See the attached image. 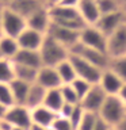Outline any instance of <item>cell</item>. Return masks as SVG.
<instances>
[{"instance_id": "cell-1", "label": "cell", "mask_w": 126, "mask_h": 130, "mask_svg": "<svg viewBox=\"0 0 126 130\" xmlns=\"http://www.w3.org/2000/svg\"><path fill=\"white\" fill-rule=\"evenodd\" d=\"M52 23L58 24L61 27L69 28L73 31H81L85 27V23L81 20L77 8L65 7V6H54L49 8Z\"/></svg>"}, {"instance_id": "cell-2", "label": "cell", "mask_w": 126, "mask_h": 130, "mask_svg": "<svg viewBox=\"0 0 126 130\" xmlns=\"http://www.w3.org/2000/svg\"><path fill=\"white\" fill-rule=\"evenodd\" d=\"M39 56L42 60V67H57L60 62L69 58V50L52 37L45 34L42 45L39 47Z\"/></svg>"}, {"instance_id": "cell-3", "label": "cell", "mask_w": 126, "mask_h": 130, "mask_svg": "<svg viewBox=\"0 0 126 130\" xmlns=\"http://www.w3.org/2000/svg\"><path fill=\"white\" fill-rule=\"evenodd\" d=\"M98 117L110 127H117L126 117V106L118 96H107L100 111L98 112Z\"/></svg>"}, {"instance_id": "cell-4", "label": "cell", "mask_w": 126, "mask_h": 130, "mask_svg": "<svg viewBox=\"0 0 126 130\" xmlns=\"http://www.w3.org/2000/svg\"><path fill=\"white\" fill-rule=\"evenodd\" d=\"M69 54H75L80 58L85 60L87 62H89L93 67H96L100 71H104V69L108 68L110 65V58L106 53L93 50L91 47H87L84 45H81L80 42H77L75 46H73L71 50H69Z\"/></svg>"}, {"instance_id": "cell-5", "label": "cell", "mask_w": 126, "mask_h": 130, "mask_svg": "<svg viewBox=\"0 0 126 130\" xmlns=\"http://www.w3.org/2000/svg\"><path fill=\"white\" fill-rule=\"evenodd\" d=\"M69 61H71L73 69L76 72V77L77 79H81L84 81H87L91 85H95L99 83L102 72L100 69H98L96 67H93L89 62H87L85 60L80 58L75 54H69Z\"/></svg>"}, {"instance_id": "cell-6", "label": "cell", "mask_w": 126, "mask_h": 130, "mask_svg": "<svg viewBox=\"0 0 126 130\" xmlns=\"http://www.w3.org/2000/svg\"><path fill=\"white\" fill-rule=\"evenodd\" d=\"M79 42L87 47H91L93 50L106 53L107 47V37L95 26H85L80 31ZM107 54V53H106Z\"/></svg>"}, {"instance_id": "cell-7", "label": "cell", "mask_w": 126, "mask_h": 130, "mask_svg": "<svg viewBox=\"0 0 126 130\" xmlns=\"http://www.w3.org/2000/svg\"><path fill=\"white\" fill-rule=\"evenodd\" d=\"M26 20L10 8L4 7L2 16V35H7L11 38H18V35L26 28Z\"/></svg>"}, {"instance_id": "cell-8", "label": "cell", "mask_w": 126, "mask_h": 130, "mask_svg": "<svg viewBox=\"0 0 126 130\" xmlns=\"http://www.w3.org/2000/svg\"><path fill=\"white\" fill-rule=\"evenodd\" d=\"M106 53L110 60L126 56V23L107 37Z\"/></svg>"}, {"instance_id": "cell-9", "label": "cell", "mask_w": 126, "mask_h": 130, "mask_svg": "<svg viewBox=\"0 0 126 130\" xmlns=\"http://www.w3.org/2000/svg\"><path fill=\"white\" fill-rule=\"evenodd\" d=\"M46 34L49 37H52L54 41H57L58 43H61L64 47H67L68 50H71V49L79 42L80 31H73V30H69V28L61 27L58 24L50 23Z\"/></svg>"}, {"instance_id": "cell-10", "label": "cell", "mask_w": 126, "mask_h": 130, "mask_svg": "<svg viewBox=\"0 0 126 130\" xmlns=\"http://www.w3.org/2000/svg\"><path fill=\"white\" fill-rule=\"evenodd\" d=\"M106 98H107V95L99 87V84H95L89 88L87 95L80 100V106L83 107L85 112H91V114H96L98 115V112L100 111L102 106L104 103Z\"/></svg>"}, {"instance_id": "cell-11", "label": "cell", "mask_w": 126, "mask_h": 130, "mask_svg": "<svg viewBox=\"0 0 126 130\" xmlns=\"http://www.w3.org/2000/svg\"><path fill=\"white\" fill-rule=\"evenodd\" d=\"M4 119H7L14 127L23 129V130H30L33 126L31 121V112L30 110L24 106H12L7 110Z\"/></svg>"}, {"instance_id": "cell-12", "label": "cell", "mask_w": 126, "mask_h": 130, "mask_svg": "<svg viewBox=\"0 0 126 130\" xmlns=\"http://www.w3.org/2000/svg\"><path fill=\"white\" fill-rule=\"evenodd\" d=\"M126 23V19L122 11H117L113 14H107V15H102L98 23L95 24V27H98L99 30L103 32L106 37H108L110 34H113L115 30H118L122 24Z\"/></svg>"}, {"instance_id": "cell-13", "label": "cell", "mask_w": 126, "mask_h": 130, "mask_svg": "<svg viewBox=\"0 0 126 130\" xmlns=\"http://www.w3.org/2000/svg\"><path fill=\"white\" fill-rule=\"evenodd\" d=\"M43 38H45V34L26 27L18 35L16 42H18V45H19V49H24V50H37L38 52L41 45H42Z\"/></svg>"}, {"instance_id": "cell-14", "label": "cell", "mask_w": 126, "mask_h": 130, "mask_svg": "<svg viewBox=\"0 0 126 130\" xmlns=\"http://www.w3.org/2000/svg\"><path fill=\"white\" fill-rule=\"evenodd\" d=\"M76 8L85 26H95L98 23L100 18V12L98 8L96 0H80Z\"/></svg>"}, {"instance_id": "cell-15", "label": "cell", "mask_w": 126, "mask_h": 130, "mask_svg": "<svg viewBox=\"0 0 126 130\" xmlns=\"http://www.w3.org/2000/svg\"><path fill=\"white\" fill-rule=\"evenodd\" d=\"M98 84H99V87L103 89L107 96H117L118 93H119L121 88L123 87L122 80L110 68L104 69V71L102 72L100 80Z\"/></svg>"}, {"instance_id": "cell-16", "label": "cell", "mask_w": 126, "mask_h": 130, "mask_svg": "<svg viewBox=\"0 0 126 130\" xmlns=\"http://www.w3.org/2000/svg\"><path fill=\"white\" fill-rule=\"evenodd\" d=\"M37 84H39L41 87L45 89H56L60 88L62 83L60 80V76L57 73L54 67H41L37 73Z\"/></svg>"}, {"instance_id": "cell-17", "label": "cell", "mask_w": 126, "mask_h": 130, "mask_svg": "<svg viewBox=\"0 0 126 130\" xmlns=\"http://www.w3.org/2000/svg\"><path fill=\"white\" fill-rule=\"evenodd\" d=\"M42 7H46V6L37 2V0H12L7 6V8H10L11 11H14L19 16H22L24 20H27L33 14H35Z\"/></svg>"}, {"instance_id": "cell-18", "label": "cell", "mask_w": 126, "mask_h": 130, "mask_svg": "<svg viewBox=\"0 0 126 130\" xmlns=\"http://www.w3.org/2000/svg\"><path fill=\"white\" fill-rule=\"evenodd\" d=\"M52 23L50 14H49V8L42 7L41 10H38L35 14H33L30 18L26 20V26L31 30H35L42 34H46L48 28Z\"/></svg>"}, {"instance_id": "cell-19", "label": "cell", "mask_w": 126, "mask_h": 130, "mask_svg": "<svg viewBox=\"0 0 126 130\" xmlns=\"http://www.w3.org/2000/svg\"><path fill=\"white\" fill-rule=\"evenodd\" d=\"M14 64L24 65V67H30L34 69H39L42 67V60H41L39 52L37 50H24V49H19L15 57L11 60Z\"/></svg>"}, {"instance_id": "cell-20", "label": "cell", "mask_w": 126, "mask_h": 130, "mask_svg": "<svg viewBox=\"0 0 126 130\" xmlns=\"http://www.w3.org/2000/svg\"><path fill=\"white\" fill-rule=\"evenodd\" d=\"M30 112H31L33 125H38V126H42V127H46V129H50L54 119L58 117L56 112L46 108L45 106H39V107H37L34 110H30Z\"/></svg>"}, {"instance_id": "cell-21", "label": "cell", "mask_w": 126, "mask_h": 130, "mask_svg": "<svg viewBox=\"0 0 126 130\" xmlns=\"http://www.w3.org/2000/svg\"><path fill=\"white\" fill-rule=\"evenodd\" d=\"M45 95H46V89L43 87H41L39 84H31L28 88V93L26 98V103L24 107H27L28 110H34L39 106H43V100H45Z\"/></svg>"}, {"instance_id": "cell-22", "label": "cell", "mask_w": 126, "mask_h": 130, "mask_svg": "<svg viewBox=\"0 0 126 130\" xmlns=\"http://www.w3.org/2000/svg\"><path fill=\"white\" fill-rule=\"evenodd\" d=\"M30 85H31V84L23 83V81L16 80V79H14V80L10 83L11 92H12V98H14V103H15L16 106H24Z\"/></svg>"}, {"instance_id": "cell-23", "label": "cell", "mask_w": 126, "mask_h": 130, "mask_svg": "<svg viewBox=\"0 0 126 130\" xmlns=\"http://www.w3.org/2000/svg\"><path fill=\"white\" fill-rule=\"evenodd\" d=\"M12 67H14V77L16 80H20L27 84H34L37 81L38 69L24 67V65H19V64H14V62H12Z\"/></svg>"}, {"instance_id": "cell-24", "label": "cell", "mask_w": 126, "mask_h": 130, "mask_svg": "<svg viewBox=\"0 0 126 130\" xmlns=\"http://www.w3.org/2000/svg\"><path fill=\"white\" fill-rule=\"evenodd\" d=\"M43 106L49 110H52L53 112H56L58 115L61 107L64 106V99L61 96L60 88L56 89H48L46 95H45V100H43Z\"/></svg>"}, {"instance_id": "cell-25", "label": "cell", "mask_w": 126, "mask_h": 130, "mask_svg": "<svg viewBox=\"0 0 126 130\" xmlns=\"http://www.w3.org/2000/svg\"><path fill=\"white\" fill-rule=\"evenodd\" d=\"M19 50V45L15 38L7 35L0 37V54L6 60H12Z\"/></svg>"}, {"instance_id": "cell-26", "label": "cell", "mask_w": 126, "mask_h": 130, "mask_svg": "<svg viewBox=\"0 0 126 130\" xmlns=\"http://www.w3.org/2000/svg\"><path fill=\"white\" fill-rule=\"evenodd\" d=\"M56 71H57V73H58L60 80H61V83H62V85L64 84H72L73 81L77 79V77H76V72H75V69H73L69 58L62 61V62H60L56 67Z\"/></svg>"}, {"instance_id": "cell-27", "label": "cell", "mask_w": 126, "mask_h": 130, "mask_svg": "<svg viewBox=\"0 0 126 130\" xmlns=\"http://www.w3.org/2000/svg\"><path fill=\"white\" fill-rule=\"evenodd\" d=\"M14 67H12V61L0 58V83L10 84L14 80Z\"/></svg>"}, {"instance_id": "cell-28", "label": "cell", "mask_w": 126, "mask_h": 130, "mask_svg": "<svg viewBox=\"0 0 126 130\" xmlns=\"http://www.w3.org/2000/svg\"><path fill=\"white\" fill-rule=\"evenodd\" d=\"M108 68L122 80V83L126 84V56L119 57V58L110 60Z\"/></svg>"}, {"instance_id": "cell-29", "label": "cell", "mask_w": 126, "mask_h": 130, "mask_svg": "<svg viewBox=\"0 0 126 130\" xmlns=\"http://www.w3.org/2000/svg\"><path fill=\"white\" fill-rule=\"evenodd\" d=\"M96 4H98V8H99L100 16L113 14V12H117L121 10L119 0H96Z\"/></svg>"}, {"instance_id": "cell-30", "label": "cell", "mask_w": 126, "mask_h": 130, "mask_svg": "<svg viewBox=\"0 0 126 130\" xmlns=\"http://www.w3.org/2000/svg\"><path fill=\"white\" fill-rule=\"evenodd\" d=\"M60 92H61V96L64 99V103H68V104H80V100L77 98L75 89L72 88L71 84H64L60 87Z\"/></svg>"}, {"instance_id": "cell-31", "label": "cell", "mask_w": 126, "mask_h": 130, "mask_svg": "<svg viewBox=\"0 0 126 130\" xmlns=\"http://www.w3.org/2000/svg\"><path fill=\"white\" fill-rule=\"evenodd\" d=\"M0 104H3L4 107H7V108H10V107H12V106H15L10 84L0 83Z\"/></svg>"}, {"instance_id": "cell-32", "label": "cell", "mask_w": 126, "mask_h": 130, "mask_svg": "<svg viewBox=\"0 0 126 130\" xmlns=\"http://www.w3.org/2000/svg\"><path fill=\"white\" fill-rule=\"evenodd\" d=\"M98 119H99V117H98L96 114L84 112V115L81 118L79 126L76 127V130H93L96 126Z\"/></svg>"}, {"instance_id": "cell-33", "label": "cell", "mask_w": 126, "mask_h": 130, "mask_svg": "<svg viewBox=\"0 0 126 130\" xmlns=\"http://www.w3.org/2000/svg\"><path fill=\"white\" fill-rule=\"evenodd\" d=\"M71 85H72V88L75 89V92H76L77 98H79V100L83 99V98L87 95V92L89 91V88L92 87L89 83H87V81H84V80H81V79H76Z\"/></svg>"}, {"instance_id": "cell-34", "label": "cell", "mask_w": 126, "mask_h": 130, "mask_svg": "<svg viewBox=\"0 0 126 130\" xmlns=\"http://www.w3.org/2000/svg\"><path fill=\"white\" fill-rule=\"evenodd\" d=\"M84 112H85V111L83 110V107H81L80 104L75 106V108H73L71 117H69V122H71V125L73 126V129H75V130H76L77 126H79L81 118H83V115H84Z\"/></svg>"}, {"instance_id": "cell-35", "label": "cell", "mask_w": 126, "mask_h": 130, "mask_svg": "<svg viewBox=\"0 0 126 130\" xmlns=\"http://www.w3.org/2000/svg\"><path fill=\"white\" fill-rule=\"evenodd\" d=\"M52 130H75L73 126L71 125V122L67 118H62V117H57L53 125L50 126Z\"/></svg>"}, {"instance_id": "cell-36", "label": "cell", "mask_w": 126, "mask_h": 130, "mask_svg": "<svg viewBox=\"0 0 126 130\" xmlns=\"http://www.w3.org/2000/svg\"><path fill=\"white\" fill-rule=\"evenodd\" d=\"M76 106H77V104H76ZM73 108H75V106H73V104L64 103V106L61 107L60 112H58V117H62V118H67V119H69V117H71Z\"/></svg>"}, {"instance_id": "cell-37", "label": "cell", "mask_w": 126, "mask_h": 130, "mask_svg": "<svg viewBox=\"0 0 126 130\" xmlns=\"http://www.w3.org/2000/svg\"><path fill=\"white\" fill-rule=\"evenodd\" d=\"M80 0H61L58 6H65V7H73L76 8L77 4H79Z\"/></svg>"}, {"instance_id": "cell-38", "label": "cell", "mask_w": 126, "mask_h": 130, "mask_svg": "<svg viewBox=\"0 0 126 130\" xmlns=\"http://www.w3.org/2000/svg\"><path fill=\"white\" fill-rule=\"evenodd\" d=\"M14 129V126H12L10 122H8L7 119H0V130H12Z\"/></svg>"}, {"instance_id": "cell-39", "label": "cell", "mask_w": 126, "mask_h": 130, "mask_svg": "<svg viewBox=\"0 0 126 130\" xmlns=\"http://www.w3.org/2000/svg\"><path fill=\"white\" fill-rule=\"evenodd\" d=\"M93 130H110V126L108 125H106L103 121L100 119H98V122H96V126H95V129Z\"/></svg>"}, {"instance_id": "cell-40", "label": "cell", "mask_w": 126, "mask_h": 130, "mask_svg": "<svg viewBox=\"0 0 126 130\" xmlns=\"http://www.w3.org/2000/svg\"><path fill=\"white\" fill-rule=\"evenodd\" d=\"M118 98L121 99V102L123 103L125 106H126V84H123V87L121 88V91H119V93L117 95Z\"/></svg>"}, {"instance_id": "cell-41", "label": "cell", "mask_w": 126, "mask_h": 130, "mask_svg": "<svg viewBox=\"0 0 126 130\" xmlns=\"http://www.w3.org/2000/svg\"><path fill=\"white\" fill-rule=\"evenodd\" d=\"M61 0H46V7L50 8V7H54V6H58Z\"/></svg>"}, {"instance_id": "cell-42", "label": "cell", "mask_w": 126, "mask_h": 130, "mask_svg": "<svg viewBox=\"0 0 126 130\" xmlns=\"http://www.w3.org/2000/svg\"><path fill=\"white\" fill-rule=\"evenodd\" d=\"M115 129H117V130H126V117L119 122V125H118Z\"/></svg>"}, {"instance_id": "cell-43", "label": "cell", "mask_w": 126, "mask_h": 130, "mask_svg": "<svg viewBox=\"0 0 126 130\" xmlns=\"http://www.w3.org/2000/svg\"><path fill=\"white\" fill-rule=\"evenodd\" d=\"M7 107H4L3 104H0V119H3L4 117H6V112H7Z\"/></svg>"}, {"instance_id": "cell-44", "label": "cell", "mask_w": 126, "mask_h": 130, "mask_svg": "<svg viewBox=\"0 0 126 130\" xmlns=\"http://www.w3.org/2000/svg\"><path fill=\"white\" fill-rule=\"evenodd\" d=\"M30 130H49V129L42 127V126H38V125H33L31 127H30Z\"/></svg>"}, {"instance_id": "cell-45", "label": "cell", "mask_w": 126, "mask_h": 130, "mask_svg": "<svg viewBox=\"0 0 126 130\" xmlns=\"http://www.w3.org/2000/svg\"><path fill=\"white\" fill-rule=\"evenodd\" d=\"M3 11H4V7L0 4V37H2V16H3Z\"/></svg>"}, {"instance_id": "cell-46", "label": "cell", "mask_w": 126, "mask_h": 130, "mask_svg": "<svg viewBox=\"0 0 126 130\" xmlns=\"http://www.w3.org/2000/svg\"><path fill=\"white\" fill-rule=\"evenodd\" d=\"M11 2H12V0H0V4H2L3 7H7Z\"/></svg>"}, {"instance_id": "cell-47", "label": "cell", "mask_w": 126, "mask_h": 130, "mask_svg": "<svg viewBox=\"0 0 126 130\" xmlns=\"http://www.w3.org/2000/svg\"><path fill=\"white\" fill-rule=\"evenodd\" d=\"M121 11H122V14H123L125 19H126V4H122L121 6Z\"/></svg>"}, {"instance_id": "cell-48", "label": "cell", "mask_w": 126, "mask_h": 130, "mask_svg": "<svg viewBox=\"0 0 126 130\" xmlns=\"http://www.w3.org/2000/svg\"><path fill=\"white\" fill-rule=\"evenodd\" d=\"M37 2H39V3H42V4H45V6H46V0H37Z\"/></svg>"}, {"instance_id": "cell-49", "label": "cell", "mask_w": 126, "mask_h": 130, "mask_svg": "<svg viewBox=\"0 0 126 130\" xmlns=\"http://www.w3.org/2000/svg\"><path fill=\"white\" fill-rule=\"evenodd\" d=\"M119 3H121V6L122 4H126V0H119Z\"/></svg>"}, {"instance_id": "cell-50", "label": "cell", "mask_w": 126, "mask_h": 130, "mask_svg": "<svg viewBox=\"0 0 126 130\" xmlns=\"http://www.w3.org/2000/svg\"><path fill=\"white\" fill-rule=\"evenodd\" d=\"M110 130H117L115 127H110Z\"/></svg>"}, {"instance_id": "cell-51", "label": "cell", "mask_w": 126, "mask_h": 130, "mask_svg": "<svg viewBox=\"0 0 126 130\" xmlns=\"http://www.w3.org/2000/svg\"><path fill=\"white\" fill-rule=\"evenodd\" d=\"M0 58H3V57H2V54H0Z\"/></svg>"}, {"instance_id": "cell-52", "label": "cell", "mask_w": 126, "mask_h": 130, "mask_svg": "<svg viewBox=\"0 0 126 130\" xmlns=\"http://www.w3.org/2000/svg\"><path fill=\"white\" fill-rule=\"evenodd\" d=\"M49 130H52V129H49Z\"/></svg>"}]
</instances>
